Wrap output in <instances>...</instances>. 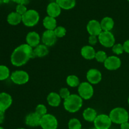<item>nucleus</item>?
<instances>
[{"instance_id": "b1692460", "label": "nucleus", "mask_w": 129, "mask_h": 129, "mask_svg": "<svg viewBox=\"0 0 129 129\" xmlns=\"http://www.w3.org/2000/svg\"><path fill=\"white\" fill-rule=\"evenodd\" d=\"M43 25L46 30H54L57 27V21L55 18L47 16L43 20Z\"/></svg>"}, {"instance_id": "f257e3e1", "label": "nucleus", "mask_w": 129, "mask_h": 129, "mask_svg": "<svg viewBox=\"0 0 129 129\" xmlns=\"http://www.w3.org/2000/svg\"><path fill=\"white\" fill-rule=\"evenodd\" d=\"M35 57L34 49L27 44H21L16 48L11 55V62L14 66L21 67L30 59Z\"/></svg>"}, {"instance_id": "c85d7f7f", "label": "nucleus", "mask_w": 129, "mask_h": 129, "mask_svg": "<svg viewBox=\"0 0 129 129\" xmlns=\"http://www.w3.org/2000/svg\"><path fill=\"white\" fill-rule=\"evenodd\" d=\"M107 57H108V56H107V54L105 52L103 51V50H99V51L96 52L95 58L94 59L98 62L104 63L105 61L107 60Z\"/></svg>"}, {"instance_id": "20e7f679", "label": "nucleus", "mask_w": 129, "mask_h": 129, "mask_svg": "<svg viewBox=\"0 0 129 129\" xmlns=\"http://www.w3.org/2000/svg\"><path fill=\"white\" fill-rule=\"evenodd\" d=\"M40 20L39 12L35 10H28L27 11L22 15V23L28 27H33L37 25Z\"/></svg>"}, {"instance_id": "412c9836", "label": "nucleus", "mask_w": 129, "mask_h": 129, "mask_svg": "<svg viewBox=\"0 0 129 129\" xmlns=\"http://www.w3.org/2000/svg\"><path fill=\"white\" fill-rule=\"evenodd\" d=\"M98 116L97 112L94 108H87L83 111V118L86 121L89 122H93Z\"/></svg>"}, {"instance_id": "72a5a7b5", "label": "nucleus", "mask_w": 129, "mask_h": 129, "mask_svg": "<svg viewBox=\"0 0 129 129\" xmlns=\"http://www.w3.org/2000/svg\"><path fill=\"white\" fill-rule=\"evenodd\" d=\"M27 8L25 5H18L16 7V12L20 15H23L27 11Z\"/></svg>"}, {"instance_id": "a18cd8bd", "label": "nucleus", "mask_w": 129, "mask_h": 129, "mask_svg": "<svg viewBox=\"0 0 129 129\" xmlns=\"http://www.w3.org/2000/svg\"><path fill=\"white\" fill-rule=\"evenodd\" d=\"M91 129H97V128H96L95 127H94V128H91Z\"/></svg>"}, {"instance_id": "79ce46f5", "label": "nucleus", "mask_w": 129, "mask_h": 129, "mask_svg": "<svg viewBox=\"0 0 129 129\" xmlns=\"http://www.w3.org/2000/svg\"><path fill=\"white\" fill-rule=\"evenodd\" d=\"M0 129H5V128H3V127H0Z\"/></svg>"}, {"instance_id": "6e6552de", "label": "nucleus", "mask_w": 129, "mask_h": 129, "mask_svg": "<svg viewBox=\"0 0 129 129\" xmlns=\"http://www.w3.org/2000/svg\"><path fill=\"white\" fill-rule=\"evenodd\" d=\"M10 78L15 84L18 85L26 84L30 79V76L28 73L22 70H17L13 72Z\"/></svg>"}, {"instance_id": "ea45409f", "label": "nucleus", "mask_w": 129, "mask_h": 129, "mask_svg": "<svg viewBox=\"0 0 129 129\" xmlns=\"http://www.w3.org/2000/svg\"><path fill=\"white\" fill-rule=\"evenodd\" d=\"M10 1V0H3V1L4 3H8Z\"/></svg>"}, {"instance_id": "4c0bfd02", "label": "nucleus", "mask_w": 129, "mask_h": 129, "mask_svg": "<svg viewBox=\"0 0 129 129\" xmlns=\"http://www.w3.org/2000/svg\"><path fill=\"white\" fill-rule=\"evenodd\" d=\"M120 129H129V123L128 122H125L120 125Z\"/></svg>"}, {"instance_id": "7c9ffc66", "label": "nucleus", "mask_w": 129, "mask_h": 129, "mask_svg": "<svg viewBox=\"0 0 129 129\" xmlns=\"http://www.w3.org/2000/svg\"><path fill=\"white\" fill-rule=\"evenodd\" d=\"M55 36L57 38H62L66 35V29L62 26H57L54 30Z\"/></svg>"}, {"instance_id": "37998d69", "label": "nucleus", "mask_w": 129, "mask_h": 129, "mask_svg": "<svg viewBox=\"0 0 129 129\" xmlns=\"http://www.w3.org/2000/svg\"><path fill=\"white\" fill-rule=\"evenodd\" d=\"M1 2H2V0H0V4L1 3Z\"/></svg>"}, {"instance_id": "58836bf2", "label": "nucleus", "mask_w": 129, "mask_h": 129, "mask_svg": "<svg viewBox=\"0 0 129 129\" xmlns=\"http://www.w3.org/2000/svg\"><path fill=\"white\" fill-rule=\"evenodd\" d=\"M5 120V112L0 111V124L4 122Z\"/></svg>"}, {"instance_id": "bb28decb", "label": "nucleus", "mask_w": 129, "mask_h": 129, "mask_svg": "<svg viewBox=\"0 0 129 129\" xmlns=\"http://www.w3.org/2000/svg\"><path fill=\"white\" fill-rule=\"evenodd\" d=\"M68 128L69 129H81V123L78 118H71L68 122Z\"/></svg>"}, {"instance_id": "c03bdc74", "label": "nucleus", "mask_w": 129, "mask_h": 129, "mask_svg": "<svg viewBox=\"0 0 129 129\" xmlns=\"http://www.w3.org/2000/svg\"><path fill=\"white\" fill-rule=\"evenodd\" d=\"M18 129H25V128H18Z\"/></svg>"}, {"instance_id": "4be33fe9", "label": "nucleus", "mask_w": 129, "mask_h": 129, "mask_svg": "<svg viewBox=\"0 0 129 129\" xmlns=\"http://www.w3.org/2000/svg\"><path fill=\"white\" fill-rule=\"evenodd\" d=\"M48 47L44 44H39V45L34 48V53L35 57H44L47 56L49 54Z\"/></svg>"}, {"instance_id": "aec40b11", "label": "nucleus", "mask_w": 129, "mask_h": 129, "mask_svg": "<svg viewBox=\"0 0 129 129\" xmlns=\"http://www.w3.org/2000/svg\"><path fill=\"white\" fill-rule=\"evenodd\" d=\"M100 24L103 31H111V30L114 27L115 22L112 18L109 17V16H106L102 19Z\"/></svg>"}, {"instance_id": "0eeeda50", "label": "nucleus", "mask_w": 129, "mask_h": 129, "mask_svg": "<svg viewBox=\"0 0 129 129\" xmlns=\"http://www.w3.org/2000/svg\"><path fill=\"white\" fill-rule=\"evenodd\" d=\"M98 42L106 48L112 47L115 44V38L111 31H103L98 36Z\"/></svg>"}, {"instance_id": "dca6fc26", "label": "nucleus", "mask_w": 129, "mask_h": 129, "mask_svg": "<svg viewBox=\"0 0 129 129\" xmlns=\"http://www.w3.org/2000/svg\"><path fill=\"white\" fill-rule=\"evenodd\" d=\"M40 40L41 39L40 35L36 31H30L26 36V44L32 48H35L39 45L40 44Z\"/></svg>"}, {"instance_id": "f704fd0d", "label": "nucleus", "mask_w": 129, "mask_h": 129, "mask_svg": "<svg viewBox=\"0 0 129 129\" xmlns=\"http://www.w3.org/2000/svg\"><path fill=\"white\" fill-rule=\"evenodd\" d=\"M98 41V37L94 36V35H90L88 38V43H89V45L91 46H93L97 44Z\"/></svg>"}, {"instance_id": "5701e85b", "label": "nucleus", "mask_w": 129, "mask_h": 129, "mask_svg": "<svg viewBox=\"0 0 129 129\" xmlns=\"http://www.w3.org/2000/svg\"><path fill=\"white\" fill-rule=\"evenodd\" d=\"M7 21L10 25L15 26L22 22V16L16 12H11L8 15Z\"/></svg>"}, {"instance_id": "393cba45", "label": "nucleus", "mask_w": 129, "mask_h": 129, "mask_svg": "<svg viewBox=\"0 0 129 129\" xmlns=\"http://www.w3.org/2000/svg\"><path fill=\"white\" fill-rule=\"evenodd\" d=\"M61 9L66 10H71L76 6V0H55Z\"/></svg>"}, {"instance_id": "9b49d317", "label": "nucleus", "mask_w": 129, "mask_h": 129, "mask_svg": "<svg viewBox=\"0 0 129 129\" xmlns=\"http://www.w3.org/2000/svg\"><path fill=\"white\" fill-rule=\"evenodd\" d=\"M86 29L89 35L97 37L103 31L100 22L96 20H90L87 24Z\"/></svg>"}, {"instance_id": "f8f14e48", "label": "nucleus", "mask_w": 129, "mask_h": 129, "mask_svg": "<svg viewBox=\"0 0 129 129\" xmlns=\"http://www.w3.org/2000/svg\"><path fill=\"white\" fill-rule=\"evenodd\" d=\"M57 37L55 36L54 30H46L42 34V41L43 44L47 47H52L57 42Z\"/></svg>"}, {"instance_id": "1a4fd4ad", "label": "nucleus", "mask_w": 129, "mask_h": 129, "mask_svg": "<svg viewBox=\"0 0 129 129\" xmlns=\"http://www.w3.org/2000/svg\"><path fill=\"white\" fill-rule=\"evenodd\" d=\"M93 123L94 127L97 129H109L112 125V122L109 115L100 114L98 115Z\"/></svg>"}, {"instance_id": "f3484780", "label": "nucleus", "mask_w": 129, "mask_h": 129, "mask_svg": "<svg viewBox=\"0 0 129 129\" xmlns=\"http://www.w3.org/2000/svg\"><path fill=\"white\" fill-rule=\"evenodd\" d=\"M61 8L56 2H52L47 7V13L48 16L53 18H57L61 13Z\"/></svg>"}, {"instance_id": "de8ad7c7", "label": "nucleus", "mask_w": 129, "mask_h": 129, "mask_svg": "<svg viewBox=\"0 0 129 129\" xmlns=\"http://www.w3.org/2000/svg\"><path fill=\"white\" fill-rule=\"evenodd\" d=\"M81 129H84V128H81Z\"/></svg>"}, {"instance_id": "473e14b6", "label": "nucleus", "mask_w": 129, "mask_h": 129, "mask_svg": "<svg viewBox=\"0 0 129 129\" xmlns=\"http://www.w3.org/2000/svg\"><path fill=\"white\" fill-rule=\"evenodd\" d=\"M59 95H60V98H61L62 99H64V100L67 99V98L71 94L70 93L69 90L67 88H62L61 89L59 90Z\"/></svg>"}, {"instance_id": "4468645a", "label": "nucleus", "mask_w": 129, "mask_h": 129, "mask_svg": "<svg viewBox=\"0 0 129 129\" xmlns=\"http://www.w3.org/2000/svg\"><path fill=\"white\" fill-rule=\"evenodd\" d=\"M13 102L11 95L6 93H0V111L5 112L10 108Z\"/></svg>"}, {"instance_id": "c9c22d12", "label": "nucleus", "mask_w": 129, "mask_h": 129, "mask_svg": "<svg viewBox=\"0 0 129 129\" xmlns=\"http://www.w3.org/2000/svg\"><path fill=\"white\" fill-rule=\"evenodd\" d=\"M123 49H124V52L129 54V39L126 40L123 44Z\"/></svg>"}, {"instance_id": "ddd939ff", "label": "nucleus", "mask_w": 129, "mask_h": 129, "mask_svg": "<svg viewBox=\"0 0 129 129\" xmlns=\"http://www.w3.org/2000/svg\"><path fill=\"white\" fill-rule=\"evenodd\" d=\"M86 79L90 84H98L102 81V73L97 69H90L87 72Z\"/></svg>"}, {"instance_id": "a878e982", "label": "nucleus", "mask_w": 129, "mask_h": 129, "mask_svg": "<svg viewBox=\"0 0 129 129\" xmlns=\"http://www.w3.org/2000/svg\"><path fill=\"white\" fill-rule=\"evenodd\" d=\"M66 83L69 86L71 87V88H76V87L79 86V85L80 84V81L77 76L72 74V75H69L67 77Z\"/></svg>"}, {"instance_id": "49530a36", "label": "nucleus", "mask_w": 129, "mask_h": 129, "mask_svg": "<svg viewBox=\"0 0 129 129\" xmlns=\"http://www.w3.org/2000/svg\"><path fill=\"white\" fill-rule=\"evenodd\" d=\"M128 2H129V0H128Z\"/></svg>"}, {"instance_id": "2eb2a0df", "label": "nucleus", "mask_w": 129, "mask_h": 129, "mask_svg": "<svg viewBox=\"0 0 129 129\" xmlns=\"http://www.w3.org/2000/svg\"><path fill=\"white\" fill-rule=\"evenodd\" d=\"M41 117L37 114L35 112H32L25 117V123L27 126L31 127H36L40 126Z\"/></svg>"}, {"instance_id": "c756f323", "label": "nucleus", "mask_w": 129, "mask_h": 129, "mask_svg": "<svg viewBox=\"0 0 129 129\" xmlns=\"http://www.w3.org/2000/svg\"><path fill=\"white\" fill-rule=\"evenodd\" d=\"M35 112L42 117L47 113V109L44 104H39L35 108Z\"/></svg>"}, {"instance_id": "423d86ee", "label": "nucleus", "mask_w": 129, "mask_h": 129, "mask_svg": "<svg viewBox=\"0 0 129 129\" xmlns=\"http://www.w3.org/2000/svg\"><path fill=\"white\" fill-rule=\"evenodd\" d=\"M40 126L42 129H57L58 121L55 116L47 113L41 117Z\"/></svg>"}, {"instance_id": "e433bc0d", "label": "nucleus", "mask_w": 129, "mask_h": 129, "mask_svg": "<svg viewBox=\"0 0 129 129\" xmlns=\"http://www.w3.org/2000/svg\"><path fill=\"white\" fill-rule=\"evenodd\" d=\"M16 3L18 5H26L28 3V0H10Z\"/></svg>"}, {"instance_id": "7ed1b4c3", "label": "nucleus", "mask_w": 129, "mask_h": 129, "mask_svg": "<svg viewBox=\"0 0 129 129\" xmlns=\"http://www.w3.org/2000/svg\"><path fill=\"white\" fill-rule=\"evenodd\" d=\"M109 117L112 123L120 125L128 122L129 119L128 112L122 107H117L112 109L110 112Z\"/></svg>"}, {"instance_id": "39448f33", "label": "nucleus", "mask_w": 129, "mask_h": 129, "mask_svg": "<svg viewBox=\"0 0 129 129\" xmlns=\"http://www.w3.org/2000/svg\"><path fill=\"white\" fill-rule=\"evenodd\" d=\"M78 94L83 100L91 99L94 94V88L89 82H82L78 86Z\"/></svg>"}, {"instance_id": "6ab92c4d", "label": "nucleus", "mask_w": 129, "mask_h": 129, "mask_svg": "<svg viewBox=\"0 0 129 129\" xmlns=\"http://www.w3.org/2000/svg\"><path fill=\"white\" fill-rule=\"evenodd\" d=\"M61 99L60 95L55 92H51L48 94L47 97V103L50 107H57L60 105L61 103Z\"/></svg>"}, {"instance_id": "a19ab883", "label": "nucleus", "mask_w": 129, "mask_h": 129, "mask_svg": "<svg viewBox=\"0 0 129 129\" xmlns=\"http://www.w3.org/2000/svg\"><path fill=\"white\" fill-rule=\"evenodd\" d=\"M128 105H129V96H128Z\"/></svg>"}, {"instance_id": "f03ea898", "label": "nucleus", "mask_w": 129, "mask_h": 129, "mask_svg": "<svg viewBox=\"0 0 129 129\" xmlns=\"http://www.w3.org/2000/svg\"><path fill=\"white\" fill-rule=\"evenodd\" d=\"M83 103V100L79 94H72L64 101V107L67 112L74 113L81 108Z\"/></svg>"}, {"instance_id": "a211bd4d", "label": "nucleus", "mask_w": 129, "mask_h": 129, "mask_svg": "<svg viewBox=\"0 0 129 129\" xmlns=\"http://www.w3.org/2000/svg\"><path fill=\"white\" fill-rule=\"evenodd\" d=\"M96 52L94 50V47L91 45H85L83 47L81 50V54L84 59L86 60H92L95 58Z\"/></svg>"}, {"instance_id": "cd10ccee", "label": "nucleus", "mask_w": 129, "mask_h": 129, "mask_svg": "<svg viewBox=\"0 0 129 129\" xmlns=\"http://www.w3.org/2000/svg\"><path fill=\"white\" fill-rule=\"evenodd\" d=\"M10 76V70L6 66L0 65V81H3Z\"/></svg>"}, {"instance_id": "9d476101", "label": "nucleus", "mask_w": 129, "mask_h": 129, "mask_svg": "<svg viewBox=\"0 0 129 129\" xmlns=\"http://www.w3.org/2000/svg\"><path fill=\"white\" fill-rule=\"evenodd\" d=\"M104 66L107 70L115 71L119 69L122 64L120 59L115 55H111L107 57L105 61Z\"/></svg>"}, {"instance_id": "2f4dec72", "label": "nucleus", "mask_w": 129, "mask_h": 129, "mask_svg": "<svg viewBox=\"0 0 129 129\" xmlns=\"http://www.w3.org/2000/svg\"><path fill=\"white\" fill-rule=\"evenodd\" d=\"M112 52L116 55H120L124 52L123 44H115L112 47Z\"/></svg>"}]
</instances>
